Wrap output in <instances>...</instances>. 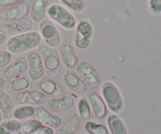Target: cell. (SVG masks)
I'll use <instances>...</instances> for the list:
<instances>
[{
  "instance_id": "6da1fadb",
  "label": "cell",
  "mask_w": 161,
  "mask_h": 134,
  "mask_svg": "<svg viewBox=\"0 0 161 134\" xmlns=\"http://www.w3.org/2000/svg\"><path fill=\"white\" fill-rule=\"evenodd\" d=\"M42 42V38L38 31H28L11 35L6 42V50L11 53L20 54L38 48Z\"/></svg>"
},
{
  "instance_id": "7a4b0ae2",
  "label": "cell",
  "mask_w": 161,
  "mask_h": 134,
  "mask_svg": "<svg viewBox=\"0 0 161 134\" xmlns=\"http://www.w3.org/2000/svg\"><path fill=\"white\" fill-rule=\"evenodd\" d=\"M50 20L56 23L64 30L71 31L75 28L77 20L69 9L59 3H52L46 10Z\"/></svg>"
},
{
  "instance_id": "3957f363",
  "label": "cell",
  "mask_w": 161,
  "mask_h": 134,
  "mask_svg": "<svg viewBox=\"0 0 161 134\" xmlns=\"http://www.w3.org/2000/svg\"><path fill=\"white\" fill-rule=\"evenodd\" d=\"M101 94L107 108L113 113H119L124 109V98L118 86L113 82L105 81L102 83Z\"/></svg>"
},
{
  "instance_id": "277c9868",
  "label": "cell",
  "mask_w": 161,
  "mask_h": 134,
  "mask_svg": "<svg viewBox=\"0 0 161 134\" xmlns=\"http://www.w3.org/2000/svg\"><path fill=\"white\" fill-rule=\"evenodd\" d=\"M38 29L42 40L47 45V46L53 49L60 46L62 37L59 29L52 20L42 19L39 22Z\"/></svg>"
},
{
  "instance_id": "5b68a950",
  "label": "cell",
  "mask_w": 161,
  "mask_h": 134,
  "mask_svg": "<svg viewBox=\"0 0 161 134\" xmlns=\"http://www.w3.org/2000/svg\"><path fill=\"white\" fill-rule=\"evenodd\" d=\"M41 56L47 75L51 78H58L61 73V60L58 52L51 47L45 46Z\"/></svg>"
},
{
  "instance_id": "8992f818",
  "label": "cell",
  "mask_w": 161,
  "mask_h": 134,
  "mask_svg": "<svg viewBox=\"0 0 161 134\" xmlns=\"http://www.w3.org/2000/svg\"><path fill=\"white\" fill-rule=\"evenodd\" d=\"M76 73L86 85L91 89H95L101 82L100 76L94 67L90 63L83 61L76 66Z\"/></svg>"
},
{
  "instance_id": "52a82bcc",
  "label": "cell",
  "mask_w": 161,
  "mask_h": 134,
  "mask_svg": "<svg viewBox=\"0 0 161 134\" xmlns=\"http://www.w3.org/2000/svg\"><path fill=\"white\" fill-rule=\"evenodd\" d=\"M28 63V74L33 81H37L42 78L45 74L42 56L36 51H30L26 56Z\"/></svg>"
},
{
  "instance_id": "ba28073f",
  "label": "cell",
  "mask_w": 161,
  "mask_h": 134,
  "mask_svg": "<svg viewBox=\"0 0 161 134\" xmlns=\"http://www.w3.org/2000/svg\"><path fill=\"white\" fill-rule=\"evenodd\" d=\"M28 13V5L25 3H21L2 9L0 10V20L3 23H8L26 17Z\"/></svg>"
},
{
  "instance_id": "9c48e42d",
  "label": "cell",
  "mask_w": 161,
  "mask_h": 134,
  "mask_svg": "<svg viewBox=\"0 0 161 134\" xmlns=\"http://www.w3.org/2000/svg\"><path fill=\"white\" fill-rule=\"evenodd\" d=\"M28 70V63L26 58L19 56L11 61L3 71V76L6 80H11L20 77Z\"/></svg>"
},
{
  "instance_id": "30bf717a",
  "label": "cell",
  "mask_w": 161,
  "mask_h": 134,
  "mask_svg": "<svg viewBox=\"0 0 161 134\" xmlns=\"http://www.w3.org/2000/svg\"><path fill=\"white\" fill-rule=\"evenodd\" d=\"M60 55L63 64L68 69L75 68L80 63V59L74 47L69 42H63L60 45Z\"/></svg>"
},
{
  "instance_id": "8fae6325",
  "label": "cell",
  "mask_w": 161,
  "mask_h": 134,
  "mask_svg": "<svg viewBox=\"0 0 161 134\" xmlns=\"http://www.w3.org/2000/svg\"><path fill=\"white\" fill-rule=\"evenodd\" d=\"M63 83L67 88L75 94H83L86 90V85L77 73L68 69L63 75Z\"/></svg>"
},
{
  "instance_id": "7c38bea8",
  "label": "cell",
  "mask_w": 161,
  "mask_h": 134,
  "mask_svg": "<svg viewBox=\"0 0 161 134\" xmlns=\"http://www.w3.org/2000/svg\"><path fill=\"white\" fill-rule=\"evenodd\" d=\"M35 119L42 123V125L51 127L53 129H58L61 125V119L59 116L50 113L46 108L38 107L35 108Z\"/></svg>"
},
{
  "instance_id": "4fadbf2b",
  "label": "cell",
  "mask_w": 161,
  "mask_h": 134,
  "mask_svg": "<svg viewBox=\"0 0 161 134\" xmlns=\"http://www.w3.org/2000/svg\"><path fill=\"white\" fill-rule=\"evenodd\" d=\"M33 26V21L30 18L24 17L20 20H14V21L5 23L4 28L6 34L9 35L20 34V33L26 32L31 31Z\"/></svg>"
},
{
  "instance_id": "5bb4252c",
  "label": "cell",
  "mask_w": 161,
  "mask_h": 134,
  "mask_svg": "<svg viewBox=\"0 0 161 134\" xmlns=\"http://www.w3.org/2000/svg\"><path fill=\"white\" fill-rule=\"evenodd\" d=\"M74 104V98L72 94H65L58 97L51 98L47 101V108L53 112L65 111L69 109Z\"/></svg>"
},
{
  "instance_id": "9a60e30c",
  "label": "cell",
  "mask_w": 161,
  "mask_h": 134,
  "mask_svg": "<svg viewBox=\"0 0 161 134\" xmlns=\"http://www.w3.org/2000/svg\"><path fill=\"white\" fill-rule=\"evenodd\" d=\"M91 108L95 117L98 119H102L107 115V106L104 101L103 98L99 94L96 93H92L88 96Z\"/></svg>"
},
{
  "instance_id": "2e32d148",
  "label": "cell",
  "mask_w": 161,
  "mask_h": 134,
  "mask_svg": "<svg viewBox=\"0 0 161 134\" xmlns=\"http://www.w3.org/2000/svg\"><path fill=\"white\" fill-rule=\"evenodd\" d=\"M106 123L110 134H128L125 123L116 113L109 115L107 117Z\"/></svg>"
},
{
  "instance_id": "e0dca14e",
  "label": "cell",
  "mask_w": 161,
  "mask_h": 134,
  "mask_svg": "<svg viewBox=\"0 0 161 134\" xmlns=\"http://www.w3.org/2000/svg\"><path fill=\"white\" fill-rule=\"evenodd\" d=\"M80 119L79 115H71L62 125L60 126L56 134H75L80 126Z\"/></svg>"
},
{
  "instance_id": "ac0fdd59",
  "label": "cell",
  "mask_w": 161,
  "mask_h": 134,
  "mask_svg": "<svg viewBox=\"0 0 161 134\" xmlns=\"http://www.w3.org/2000/svg\"><path fill=\"white\" fill-rule=\"evenodd\" d=\"M14 110V105L11 97L6 91L0 89V112L3 119H11Z\"/></svg>"
},
{
  "instance_id": "d6986e66",
  "label": "cell",
  "mask_w": 161,
  "mask_h": 134,
  "mask_svg": "<svg viewBox=\"0 0 161 134\" xmlns=\"http://www.w3.org/2000/svg\"><path fill=\"white\" fill-rule=\"evenodd\" d=\"M47 0H32L30 7V17L34 22H39L43 19L47 10Z\"/></svg>"
},
{
  "instance_id": "ffe728a7",
  "label": "cell",
  "mask_w": 161,
  "mask_h": 134,
  "mask_svg": "<svg viewBox=\"0 0 161 134\" xmlns=\"http://www.w3.org/2000/svg\"><path fill=\"white\" fill-rule=\"evenodd\" d=\"M35 113V108L31 105H22L14 110L13 117L17 120H25L32 117Z\"/></svg>"
},
{
  "instance_id": "44dd1931",
  "label": "cell",
  "mask_w": 161,
  "mask_h": 134,
  "mask_svg": "<svg viewBox=\"0 0 161 134\" xmlns=\"http://www.w3.org/2000/svg\"><path fill=\"white\" fill-rule=\"evenodd\" d=\"M75 32L76 34L86 37L89 39H92L94 36V26L91 21L87 20H81L77 22L75 25Z\"/></svg>"
},
{
  "instance_id": "7402d4cb",
  "label": "cell",
  "mask_w": 161,
  "mask_h": 134,
  "mask_svg": "<svg viewBox=\"0 0 161 134\" xmlns=\"http://www.w3.org/2000/svg\"><path fill=\"white\" fill-rule=\"evenodd\" d=\"M62 6L67 8L72 13L83 12L87 6V2L86 0H59Z\"/></svg>"
},
{
  "instance_id": "603a6c76",
  "label": "cell",
  "mask_w": 161,
  "mask_h": 134,
  "mask_svg": "<svg viewBox=\"0 0 161 134\" xmlns=\"http://www.w3.org/2000/svg\"><path fill=\"white\" fill-rule=\"evenodd\" d=\"M21 123L17 119H6L0 122V134H11L20 130Z\"/></svg>"
},
{
  "instance_id": "cb8c5ba5",
  "label": "cell",
  "mask_w": 161,
  "mask_h": 134,
  "mask_svg": "<svg viewBox=\"0 0 161 134\" xmlns=\"http://www.w3.org/2000/svg\"><path fill=\"white\" fill-rule=\"evenodd\" d=\"M83 129L89 134H108V130L103 124L93 121H86L83 125Z\"/></svg>"
},
{
  "instance_id": "d4e9b609",
  "label": "cell",
  "mask_w": 161,
  "mask_h": 134,
  "mask_svg": "<svg viewBox=\"0 0 161 134\" xmlns=\"http://www.w3.org/2000/svg\"><path fill=\"white\" fill-rule=\"evenodd\" d=\"M79 116L83 120H88L91 117V108L89 101L85 97H81L77 103Z\"/></svg>"
},
{
  "instance_id": "484cf974",
  "label": "cell",
  "mask_w": 161,
  "mask_h": 134,
  "mask_svg": "<svg viewBox=\"0 0 161 134\" xmlns=\"http://www.w3.org/2000/svg\"><path fill=\"white\" fill-rule=\"evenodd\" d=\"M39 80H40L39 83V89L47 95L52 96L58 87V84H57L53 80L48 77H42Z\"/></svg>"
},
{
  "instance_id": "4316f807",
  "label": "cell",
  "mask_w": 161,
  "mask_h": 134,
  "mask_svg": "<svg viewBox=\"0 0 161 134\" xmlns=\"http://www.w3.org/2000/svg\"><path fill=\"white\" fill-rule=\"evenodd\" d=\"M30 86V81L25 75H20V77L12 79L10 83V88L14 92H20L25 90Z\"/></svg>"
},
{
  "instance_id": "83f0119b",
  "label": "cell",
  "mask_w": 161,
  "mask_h": 134,
  "mask_svg": "<svg viewBox=\"0 0 161 134\" xmlns=\"http://www.w3.org/2000/svg\"><path fill=\"white\" fill-rule=\"evenodd\" d=\"M41 126L42 123L37 119H28L21 124L20 131L23 134L35 133Z\"/></svg>"
},
{
  "instance_id": "f1b7e54d",
  "label": "cell",
  "mask_w": 161,
  "mask_h": 134,
  "mask_svg": "<svg viewBox=\"0 0 161 134\" xmlns=\"http://www.w3.org/2000/svg\"><path fill=\"white\" fill-rule=\"evenodd\" d=\"M47 100V94L41 90H31L29 94V105H41Z\"/></svg>"
},
{
  "instance_id": "f546056e",
  "label": "cell",
  "mask_w": 161,
  "mask_h": 134,
  "mask_svg": "<svg viewBox=\"0 0 161 134\" xmlns=\"http://www.w3.org/2000/svg\"><path fill=\"white\" fill-rule=\"evenodd\" d=\"M91 43V39H87L86 37L80 35L75 33V39H74V45L78 50H85L89 48Z\"/></svg>"
},
{
  "instance_id": "4dcf8cb0",
  "label": "cell",
  "mask_w": 161,
  "mask_h": 134,
  "mask_svg": "<svg viewBox=\"0 0 161 134\" xmlns=\"http://www.w3.org/2000/svg\"><path fill=\"white\" fill-rule=\"evenodd\" d=\"M148 10L153 15L161 14V0H148Z\"/></svg>"
},
{
  "instance_id": "1f68e13d",
  "label": "cell",
  "mask_w": 161,
  "mask_h": 134,
  "mask_svg": "<svg viewBox=\"0 0 161 134\" xmlns=\"http://www.w3.org/2000/svg\"><path fill=\"white\" fill-rule=\"evenodd\" d=\"M13 55L8 50H0V68L5 67L12 61Z\"/></svg>"
},
{
  "instance_id": "d6a6232c",
  "label": "cell",
  "mask_w": 161,
  "mask_h": 134,
  "mask_svg": "<svg viewBox=\"0 0 161 134\" xmlns=\"http://www.w3.org/2000/svg\"><path fill=\"white\" fill-rule=\"evenodd\" d=\"M29 94L30 91L27 90V89L17 92V94L15 95V100L17 103L19 105L29 104Z\"/></svg>"
},
{
  "instance_id": "836d02e7",
  "label": "cell",
  "mask_w": 161,
  "mask_h": 134,
  "mask_svg": "<svg viewBox=\"0 0 161 134\" xmlns=\"http://www.w3.org/2000/svg\"><path fill=\"white\" fill-rule=\"evenodd\" d=\"M25 0H0V6L5 8L24 3Z\"/></svg>"
},
{
  "instance_id": "e575fe53",
  "label": "cell",
  "mask_w": 161,
  "mask_h": 134,
  "mask_svg": "<svg viewBox=\"0 0 161 134\" xmlns=\"http://www.w3.org/2000/svg\"><path fill=\"white\" fill-rule=\"evenodd\" d=\"M35 133L36 134H54V131H53V129L51 128V127L42 125L39 129H38V130Z\"/></svg>"
},
{
  "instance_id": "d590c367",
  "label": "cell",
  "mask_w": 161,
  "mask_h": 134,
  "mask_svg": "<svg viewBox=\"0 0 161 134\" xmlns=\"http://www.w3.org/2000/svg\"><path fill=\"white\" fill-rule=\"evenodd\" d=\"M7 40V34L3 28H0V46Z\"/></svg>"
},
{
  "instance_id": "8d00e7d4",
  "label": "cell",
  "mask_w": 161,
  "mask_h": 134,
  "mask_svg": "<svg viewBox=\"0 0 161 134\" xmlns=\"http://www.w3.org/2000/svg\"><path fill=\"white\" fill-rule=\"evenodd\" d=\"M61 94H62V89H61V87L59 86V85H58V87H57V89H55L54 93L52 94L51 97H53V98H54V97H61Z\"/></svg>"
},
{
  "instance_id": "74e56055",
  "label": "cell",
  "mask_w": 161,
  "mask_h": 134,
  "mask_svg": "<svg viewBox=\"0 0 161 134\" xmlns=\"http://www.w3.org/2000/svg\"><path fill=\"white\" fill-rule=\"evenodd\" d=\"M6 84V79L3 78V75H0V89L3 88Z\"/></svg>"
},
{
  "instance_id": "f35d334b",
  "label": "cell",
  "mask_w": 161,
  "mask_h": 134,
  "mask_svg": "<svg viewBox=\"0 0 161 134\" xmlns=\"http://www.w3.org/2000/svg\"><path fill=\"white\" fill-rule=\"evenodd\" d=\"M2 119H3V115H2L1 112H0V122H2Z\"/></svg>"
},
{
  "instance_id": "ab89813d",
  "label": "cell",
  "mask_w": 161,
  "mask_h": 134,
  "mask_svg": "<svg viewBox=\"0 0 161 134\" xmlns=\"http://www.w3.org/2000/svg\"><path fill=\"white\" fill-rule=\"evenodd\" d=\"M2 27H3V22L0 20V28H2Z\"/></svg>"
},
{
  "instance_id": "60d3db41",
  "label": "cell",
  "mask_w": 161,
  "mask_h": 134,
  "mask_svg": "<svg viewBox=\"0 0 161 134\" xmlns=\"http://www.w3.org/2000/svg\"><path fill=\"white\" fill-rule=\"evenodd\" d=\"M11 134H20V133H19L18 132H17V133H11Z\"/></svg>"
},
{
  "instance_id": "b9f144b4",
  "label": "cell",
  "mask_w": 161,
  "mask_h": 134,
  "mask_svg": "<svg viewBox=\"0 0 161 134\" xmlns=\"http://www.w3.org/2000/svg\"><path fill=\"white\" fill-rule=\"evenodd\" d=\"M31 134H36V133H31Z\"/></svg>"
}]
</instances>
